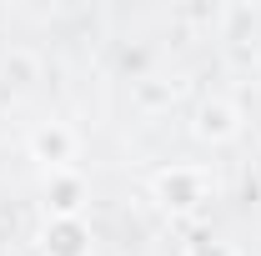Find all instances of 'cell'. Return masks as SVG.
<instances>
[{
    "mask_svg": "<svg viewBox=\"0 0 261 256\" xmlns=\"http://www.w3.org/2000/svg\"><path fill=\"white\" fill-rule=\"evenodd\" d=\"M216 191V181H211V171L206 166H191V161H171L166 171L151 176V196H156V206L171 211V216H191L201 211L206 201Z\"/></svg>",
    "mask_w": 261,
    "mask_h": 256,
    "instance_id": "6da1fadb",
    "label": "cell"
},
{
    "mask_svg": "<svg viewBox=\"0 0 261 256\" xmlns=\"http://www.w3.org/2000/svg\"><path fill=\"white\" fill-rule=\"evenodd\" d=\"M75 156H81V136L65 121H45L31 131V161H40L45 171H75Z\"/></svg>",
    "mask_w": 261,
    "mask_h": 256,
    "instance_id": "7a4b0ae2",
    "label": "cell"
},
{
    "mask_svg": "<svg viewBox=\"0 0 261 256\" xmlns=\"http://www.w3.org/2000/svg\"><path fill=\"white\" fill-rule=\"evenodd\" d=\"M40 251L45 256H91V226H86V216H50L40 226Z\"/></svg>",
    "mask_w": 261,
    "mask_h": 256,
    "instance_id": "3957f363",
    "label": "cell"
},
{
    "mask_svg": "<svg viewBox=\"0 0 261 256\" xmlns=\"http://www.w3.org/2000/svg\"><path fill=\"white\" fill-rule=\"evenodd\" d=\"M45 211L50 216H81L86 211V181H81V171H45Z\"/></svg>",
    "mask_w": 261,
    "mask_h": 256,
    "instance_id": "277c9868",
    "label": "cell"
},
{
    "mask_svg": "<svg viewBox=\"0 0 261 256\" xmlns=\"http://www.w3.org/2000/svg\"><path fill=\"white\" fill-rule=\"evenodd\" d=\"M191 131L201 136V141L221 146V141H231V136L241 131V116H236V106H231V100H201V106H196Z\"/></svg>",
    "mask_w": 261,
    "mask_h": 256,
    "instance_id": "5b68a950",
    "label": "cell"
},
{
    "mask_svg": "<svg viewBox=\"0 0 261 256\" xmlns=\"http://www.w3.org/2000/svg\"><path fill=\"white\" fill-rule=\"evenodd\" d=\"M186 256H241L231 241H216V236H201V241H191L186 246Z\"/></svg>",
    "mask_w": 261,
    "mask_h": 256,
    "instance_id": "8992f818",
    "label": "cell"
},
{
    "mask_svg": "<svg viewBox=\"0 0 261 256\" xmlns=\"http://www.w3.org/2000/svg\"><path fill=\"white\" fill-rule=\"evenodd\" d=\"M0 75H5V81L15 75V86H25V81L35 75V61H31V56H10V61L0 65Z\"/></svg>",
    "mask_w": 261,
    "mask_h": 256,
    "instance_id": "52a82bcc",
    "label": "cell"
}]
</instances>
